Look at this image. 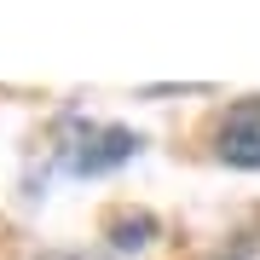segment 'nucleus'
<instances>
[{
  "instance_id": "1",
  "label": "nucleus",
  "mask_w": 260,
  "mask_h": 260,
  "mask_svg": "<svg viewBox=\"0 0 260 260\" xmlns=\"http://www.w3.org/2000/svg\"><path fill=\"white\" fill-rule=\"evenodd\" d=\"M133 150H139V133H133V127H116V121H81V116H75V121L58 127L52 156L75 179H99V174H116L121 162H133Z\"/></svg>"
},
{
  "instance_id": "2",
  "label": "nucleus",
  "mask_w": 260,
  "mask_h": 260,
  "mask_svg": "<svg viewBox=\"0 0 260 260\" xmlns=\"http://www.w3.org/2000/svg\"><path fill=\"white\" fill-rule=\"evenodd\" d=\"M214 156L225 168H260V93L225 104L220 127H214Z\"/></svg>"
},
{
  "instance_id": "3",
  "label": "nucleus",
  "mask_w": 260,
  "mask_h": 260,
  "mask_svg": "<svg viewBox=\"0 0 260 260\" xmlns=\"http://www.w3.org/2000/svg\"><path fill=\"white\" fill-rule=\"evenodd\" d=\"M104 237L116 243V249H145L150 237H156V214H145V208H121V214H110L104 220Z\"/></svg>"
},
{
  "instance_id": "4",
  "label": "nucleus",
  "mask_w": 260,
  "mask_h": 260,
  "mask_svg": "<svg viewBox=\"0 0 260 260\" xmlns=\"http://www.w3.org/2000/svg\"><path fill=\"white\" fill-rule=\"evenodd\" d=\"M35 260H99V254H81V249H47V254H35Z\"/></svg>"
},
{
  "instance_id": "5",
  "label": "nucleus",
  "mask_w": 260,
  "mask_h": 260,
  "mask_svg": "<svg viewBox=\"0 0 260 260\" xmlns=\"http://www.w3.org/2000/svg\"><path fill=\"white\" fill-rule=\"evenodd\" d=\"M214 260H254V243H237V249H225V254H214Z\"/></svg>"
}]
</instances>
